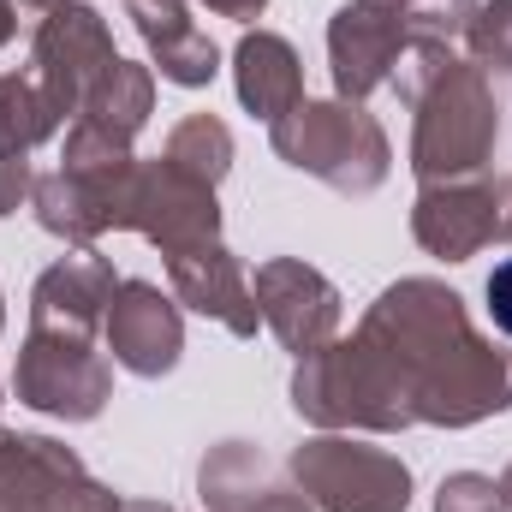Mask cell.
<instances>
[{
  "instance_id": "6da1fadb",
  "label": "cell",
  "mask_w": 512,
  "mask_h": 512,
  "mask_svg": "<svg viewBox=\"0 0 512 512\" xmlns=\"http://www.w3.org/2000/svg\"><path fill=\"white\" fill-rule=\"evenodd\" d=\"M489 316H495L501 334H512V262H501L489 274Z\"/></svg>"
}]
</instances>
